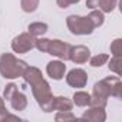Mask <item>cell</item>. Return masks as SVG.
Instances as JSON below:
<instances>
[{"instance_id":"2","label":"cell","mask_w":122,"mask_h":122,"mask_svg":"<svg viewBox=\"0 0 122 122\" xmlns=\"http://www.w3.org/2000/svg\"><path fill=\"white\" fill-rule=\"evenodd\" d=\"M26 69L27 63L25 60L17 59L13 53H3L0 56V75L5 79L22 78Z\"/></svg>"},{"instance_id":"1","label":"cell","mask_w":122,"mask_h":122,"mask_svg":"<svg viewBox=\"0 0 122 122\" xmlns=\"http://www.w3.org/2000/svg\"><path fill=\"white\" fill-rule=\"evenodd\" d=\"M22 78H25L26 83L30 85L33 98L36 99V102L40 106V109L43 112H52L53 93H52L50 85L43 78L42 71L39 68H36V66H27V69L25 71Z\"/></svg>"},{"instance_id":"4","label":"cell","mask_w":122,"mask_h":122,"mask_svg":"<svg viewBox=\"0 0 122 122\" xmlns=\"http://www.w3.org/2000/svg\"><path fill=\"white\" fill-rule=\"evenodd\" d=\"M66 26L71 30V33L73 35H79V36H85V35H91L95 29L93 23L91 22L89 16H76V15H71L66 19Z\"/></svg>"},{"instance_id":"22","label":"cell","mask_w":122,"mask_h":122,"mask_svg":"<svg viewBox=\"0 0 122 122\" xmlns=\"http://www.w3.org/2000/svg\"><path fill=\"white\" fill-rule=\"evenodd\" d=\"M49 40L50 39H46V37H39L35 40V47L42 52V53H46L47 52V46H49Z\"/></svg>"},{"instance_id":"10","label":"cell","mask_w":122,"mask_h":122,"mask_svg":"<svg viewBox=\"0 0 122 122\" xmlns=\"http://www.w3.org/2000/svg\"><path fill=\"white\" fill-rule=\"evenodd\" d=\"M83 121H92V122H105L106 121V112L105 108H93L91 106L88 111L83 112L82 118Z\"/></svg>"},{"instance_id":"24","label":"cell","mask_w":122,"mask_h":122,"mask_svg":"<svg viewBox=\"0 0 122 122\" xmlns=\"http://www.w3.org/2000/svg\"><path fill=\"white\" fill-rule=\"evenodd\" d=\"M17 91V85L16 83H7L5 86V91H3V99L6 101H10V98L13 96V93Z\"/></svg>"},{"instance_id":"15","label":"cell","mask_w":122,"mask_h":122,"mask_svg":"<svg viewBox=\"0 0 122 122\" xmlns=\"http://www.w3.org/2000/svg\"><path fill=\"white\" fill-rule=\"evenodd\" d=\"M118 5V0H98V7L102 13H111Z\"/></svg>"},{"instance_id":"19","label":"cell","mask_w":122,"mask_h":122,"mask_svg":"<svg viewBox=\"0 0 122 122\" xmlns=\"http://www.w3.org/2000/svg\"><path fill=\"white\" fill-rule=\"evenodd\" d=\"M121 63H122V57L121 56H112L111 60H109V71L116 73L118 76H121L122 73V69H121Z\"/></svg>"},{"instance_id":"12","label":"cell","mask_w":122,"mask_h":122,"mask_svg":"<svg viewBox=\"0 0 122 122\" xmlns=\"http://www.w3.org/2000/svg\"><path fill=\"white\" fill-rule=\"evenodd\" d=\"M10 105H12V108L15 111H19V112L20 111H25L26 106H27V98H26V95L23 92L16 91L13 93V96L10 98Z\"/></svg>"},{"instance_id":"16","label":"cell","mask_w":122,"mask_h":122,"mask_svg":"<svg viewBox=\"0 0 122 122\" xmlns=\"http://www.w3.org/2000/svg\"><path fill=\"white\" fill-rule=\"evenodd\" d=\"M40 0H20V7L26 13H33L37 10Z\"/></svg>"},{"instance_id":"5","label":"cell","mask_w":122,"mask_h":122,"mask_svg":"<svg viewBox=\"0 0 122 122\" xmlns=\"http://www.w3.org/2000/svg\"><path fill=\"white\" fill-rule=\"evenodd\" d=\"M35 40H36V37L32 36L29 32L20 33L19 36H16L12 40V50L15 53H19V55L27 53L35 47Z\"/></svg>"},{"instance_id":"3","label":"cell","mask_w":122,"mask_h":122,"mask_svg":"<svg viewBox=\"0 0 122 122\" xmlns=\"http://www.w3.org/2000/svg\"><path fill=\"white\" fill-rule=\"evenodd\" d=\"M93 95L99 96H113V98H122V82L119 76H108L93 85Z\"/></svg>"},{"instance_id":"25","label":"cell","mask_w":122,"mask_h":122,"mask_svg":"<svg viewBox=\"0 0 122 122\" xmlns=\"http://www.w3.org/2000/svg\"><path fill=\"white\" fill-rule=\"evenodd\" d=\"M79 2H81V0H56L57 6L62 7V9H66V7H69L71 5H76V3H79Z\"/></svg>"},{"instance_id":"13","label":"cell","mask_w":122,"mask_h":122,"mask_svg":"<svg viewBox=\"0 0 122 122\" xmlns=\"http://www.w3.org/2000/svg\"><path fill=\"white\" fill-rule=\"evenodd\" d=\"M72 103L79 106V108H85V106H89V101H91V93L88 92H83V91H78L73 93V98H72Z\"/></svg>"},{"instance_id":"21","label":"cell","mask_w":122,"mask_h":122,"mask_svg":"<svg viewBox=\"0 0 122 122\" xmlns=\"http://www.w3.org/2000/svg\"><path fill=\"white\" fill-rule=\"evenodd\" d=\"M55 119L56 121H75L76 116L72 113V111H57Z\"/></svg>"},{"instance_id":"6","label":"cell","mask_w":122,"mask_h":122,"mask_svg":"<svg viewBox=\"0 0 122 122\" xmlns=\"http://www.w3.org/2000/svg\"><path fill=\"white\" fill-rule=\"evenodd\" d=\"M71 45L66 42H62L59 39H53L49 40V46H47V52L49 55L60 59V60H69V50H71Z\"/></svg>"},{"instance_id":"26","label":"cell","mask_w":122,"mask_h":122,"mask_svg":"<svg viewBox=\"0 0 122 122\" xmlns=\"http://www.w3.org/2000/svg\"><path fill=\"white\" fill-rule=\"evenodd\" d=\"M7 113L9 112H7V109L5 106V99L0 98V122H5V118H6Z\"/></svg>"},{"instance_id":"7","label":"cell","mask_w":122,"mask_h":122,"mask_svg":"<svg viewBox=\"0 0 122 122\" xmlns=\"http://www.w3.org/2000/svg\"><path fill=\"white\" fill-rule=\"evenodd\" d=\"M66 83L76 89L85 88L88 83V73L81 68H75V69L69 71V73L66 75Z\"/></svg>"},{"instance_id":"17","label":"cell","mask_w":122,"mask_h":122,"mask_svg":"<svg viewBox=\"0 0 122 122\" xmlns=\"http://www.w3.org/2000/svg\"><path fill=\"white\" fill-rule=\"evenodd\" d=\"M88 16H89L91 22L93 23L95 29H96V27H99V26H102V25H103V22H105V16H103V13H102L101 10H95V9H92V12H91Z\"/></svg>"},{"instance_id":"14","label":"cell","mask_w":122,"mask_h":122,"mask_svg":"<svg viewBox=\"0 0 122 122\" xmlns=\"http://www.w3.org/2000/svg\"><path fill=\"white\" fill-rule=\"evenodd\" d=\"M47 29H49V26H47L46 23H43V22H35V23H30L29 27H27L29 33H30L32 36H35V37H39V36L45 35V33L47 32Z\"/></svg>"},{"instance_id":"23","label":"cell","mask_w":122,"mask_h":122,"mask_svg":"<svg viewBox=\"0 0 122 122\" xmlns=\"http://www.w3.org/2000/svg\"><path fill=\"white\" fill-rule=\"evenodd\" d=\"M111 53H112V56H121L122 55V39H115L111 43Z\"/></svg>"},{"instance_id":"18","label":"cell","mask_w":122,"mask_h":122,"mask_svg":"<svg viewBox=\"0 0 122 122\" xmlns=\"http://www.w3.org/2000/svg\"><path fill=\"white\" fill-rule=\"evenodd\" d=\"M109 60V55H106V53H99V55H96V56H93V57H89V63H91V66H93V68H101L102 65H105L106 62Z\"/></svg>"},{"instance_id":"9","label":"cell","mask_w":122,"mask_h":122,"mask_svg":"<svg viewBox=\"0 0 122 122\" xmlns=\"http://www.w3.org/2000/svg\"><path fill=\"white\" fill-rule=\"evenodd\" d=\"M66 72V65L62 62V60H52V62L47 63L46 66V73L47 76H50L55 81H60L63 79Z\"/></svg>"},{"instance_id":"8","label":"cell","mask_w":122,"mask_h":122,"mask_svg":"<svg viewBox=\"0 0 122 122\" xmlns=\"http://www.w3.org/2000/svg\"><path fill=\"white\" fill-rule=\"evenodd\" d=\"M91 57V50L88 46L85 45H76L72 46L69 50V60H72L73 63L81 65V63H86Z\"/></svg>"},{"instance_id":"11","label":"cell","mask_w":122,"mask_h":122,"mask_svg":"<svg viewBox=\"0 0 122 122\" xmlns=\"http://www.w3.org/2000/svg\"><path fill=\"white\" fill-rule=\"evenodd\" d=\"M72 101L66 96H53L52 99V111H72Z\"/></svg>"},{"instance_id":"27","label":"cell","mask_w":122,"mask_h":122,"mask_svg":"<svg viewBox=\"0 0 122 122\" xmlns=\"http://www.w3.org/2000/svg\"><path fill=\"white\" fill-rule=\"evenodd\" d=\"M86 7H89V9H96V7H98V0H86Z\"/></svg>"},{"instance_id":"20","label":"cell","mask_w":122,"mask_h":122,"mask_svg":"<svg viewBox=\"0 0 122 122\" xmlns=\"http://www.w3.org/2000/svg\"><path fill=\"white\" fill-rule=\"evenodd\" d=\"M108 105V98L105 96H99V95H91V101H89V106L93 108H105Z\"/></svg>"}]
</instances>
